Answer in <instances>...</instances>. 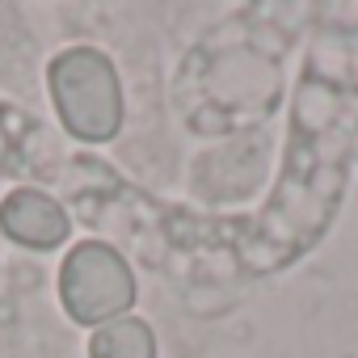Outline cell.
Here are the masks:
<instances>
[{
	"label": "cell",
	"instance_id": "6da1fadb",
	"mask_svg": "<svg viewBox=\"0 0 358 358\" xmlns=\"http://www.w3.org/2000/svg\"><path fill=\"white\" fill-rule=\"evenodd\" d=\"M51 101L64 127L85 143H106L122 127V85L97 47H68L47 68Z\"/></svg>",
	"mask_w": 358,
	"mask_h": 358
},
{
	"label": "cell",
	"instance_id": "7a4b0ae2",
	"mask_svg": "<svg viewBox=\"0 0 358 358\" xmlns=\"http://www.w3.org/2000/svg\"><path fill=\"white\" fill-rule=\"evenodd\" d=\"M59 299L76 324L101 329L118 316H131L135 303V270L114 245L85 241L64 257L59 270Z\"/></svg>",
	"mask_w": 358,
	"mask_h": 358
},
{
	"label": "cell",
	"instance_id": "3957f363",
	"mask_svg": "<svg viewBox=\"0 0 358 358\" xmlns=\"http://www.w3.org/2000/svg\"><path fill=\"white\" fill-rule=\"evenodd\" d=\"M0 232L26 249H59L72 232L68 211L43 190H13L0 203Z\"/></svg>",
	"mask_w": 358,
	"mask_h": 358
},
{
	"label": "cell",
	"instance_id": "277c9868",
	"mask_svg": "<svg viewBox=\"0 0 358 358\" xmlns=\"http://www.w3.org/2000/svg\"><path fill=\"white\" fill-rule=\"evenodd\" d=\"M89 358H156V333L139 316H118L89 337Z\"/></svg>",
	"mask_w": 358,
	"mask_h": 358
}]
</instances>
